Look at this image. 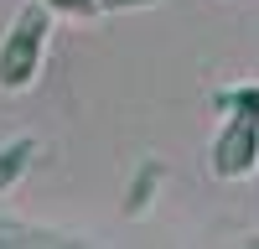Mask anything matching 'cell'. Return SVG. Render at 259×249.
Returning a JSON list of instances; mask_svg holds the SVG:
<instances>
[{"mask_svg":"<svg viewBox=\"0 0 259 249\" xmlns=\"http://www.w3.org/2000/svg\"><path fill=\"white\" fill-rule=\"evenodd\" d=\"M140 6H156V0H99V11H140Z\"/></svg>","mask_w":259,"mask_h":249,"instance_id":"6","label":"cell"},{"mask_svg":"<svg viewBox=\"0 0 259 249\" xmlns=\"http://www.w3.org/2000/svg\"><path fill=\"white\" fill-rule=\"evenodd\" d=\"M52 16L57 11L47 0H26L11 21V31L0 36V89L6 94H21L36 83L41 52H47V36H52Z\"/></svg>","mask_w":259,"mask_h":249,"instance_id":"1","label":"cell"},{"mask_svg":"<svg viewBox=\"0 0 259 249\" xmlns=\"http://www.w3.org/2000/svg\"><path fill=\"white\" fill-rule=\"evenodd\" d=\"M36 151H41V145H36V140H26V135H21V140H11L6 151H0V187H11L21 172H26Z\"/></svg>","mask_w":259,"mask_h":249,"instance_id":"3","label":"cell"},{"mask_svg":"<svg viewBox=\"0 0 259 249\" xmlns=\"http://www.w3.org/2000/svg\"><path fill=\"white\" fill-rule=\"evenodd\" d=\"M218 109H249V114H259V83H254V89H228V94H218Z\"/></svg>","mask_w":259,"mask_h":249,"instance_id":"4","label":"cell"},{"mask_svg":"<svg viewBox=\"0 0 259 249\" xmlns=\"http://www.w3.org/2000/svg\"><path fill=\"white\" fill-rule=\"evenodd\" d=\"M52 11H62V16H94L99 11V0H47Z\"/></svg>","mask_w":259,"mask_h":249,"instance_id":"5","label":"cell"},{"mask_svg":"<svg viewBox=\"0 0 259 249\" xmlns=\"http://www.w3.org/2000/svg\"><path fill=\"white\" fill-rule=\"evenodd\" d=\"M207 166H212V177H223V182L249 177L254 166H259V114L228 109V124L218 130V140H212Z\"/></svg>","mask_w":259,"mask_h":249,"instance_id":"2","label":"cell"}]
</instances>
